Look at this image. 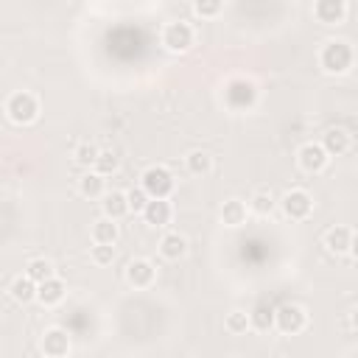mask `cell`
I'll return each instance as SVG.
<instances>
[{
	"instance_id": "cell-21",
	"label": "cell",
	"mask_w": 358,
	"mask_h": 358,
	"mask_svg": "<svg viewBox=\"0 0 358 358\" xmlns=\"http://www.w3.org/2000/svg\"><path fill=\"white\" fill-rule=\"evenodd\" d=\"M221 221L227 227H241L246 221V204L241 199H229L221 204Z\"/></svg>"
},
{
	"instance_id": "cell-18",
	"label": "cell",
	"mask_w": 358,
	"mask_h": 358,
	"mask_svg": "<svg viewBox=\"0 0 358 358\" xmlns=\"http://www.w3.org/2000/svg\"><path fill=\"white\" fill-rule=\"evenodd\" d=\"M159 255H162L165 260H179V257H185V255H187V241H185V235L168 232V235L159 241Z\"/></svg>"
},
{
	"instance_id": "cell-7",
	"label": "cell",
	"mask_w": 358,
	"mask_h": 358,
	"mask_svg": "<svg viewBox=\"0 0 358 358\" xmlns=\"http://www.w3.org/2000/svg\"><path fill=\"white\" fill-rule=\"evenodd\" d=\"M282 213L291 218V221H305L308 215H310V210H313V199H310V193L308 190H288L285 196H282Z\"/></svg>"
},
{
	"instance_id": "cell-10",
	"label": "cell",
	"mask_w": 358,
	"mask_h": 358,
	"mask_svg": "<svg viewBox=\"0 0 358 358\" xmlns=\"http://www.w3.org/2000/svg\"><path fill=\"white\" fill-rule=\"evenodd\" d=\"M39 347H42V352H45L48 358H64V355L70 352V336H67V330H62V327H50V330H45Z\"/></svg>"
},
{
	"instance_id": "cell-16",
	"label": "cell",
	"mask_w": 358,
	"mask_h": 358,
	"mask_svg": "<svg viewBox=\"0 0 358 358\" xmlns=\"http://www.w3.org/2000/svg\"><path fill=\"white\" fill-rule=\"evenodd\" d=\"M103 201H101V210H103V215L106 218H123V215H129V201H126V193L123 190H112V193H103L101 196Z\"/></svg>"
},
{
	"instance_id": "cell-26",
	"label": "cell",
	"mask_w": 358,
	"mask_h": 358,
	"mask_svg": "<svg viewBox=\"0 0 358 358\" xmlns=\"http://www.w3.org/2000/svg\"><path fill=\"white\" fill-rule=\"evenodd\" d=\"M224 327L232 336H243L249 330V313L246 310H229L227 319H224Z\"/></svg>"
},
{
	"instance_id": "cell-1",
	"label": "cell",
	"mask_w": 358,
	"mask_h": 358,
	"mask_svg": "<svg viewBox=\"0 0 358 358\" xmlns=\"http://www.w3.org/2000/svg\"><path fill=\"white\" fill-rule=\"evenodd\" d=\"M319 64H322L324 73L341 76V73H347V70L352 67V48H350L344 39H333V42H327V45L322 48Z\"/></svg>"
},
{
	"instance_id": "cell-14",
	"label": "cell",
	"mask_w": 358,
	"mask_h": 358,
	"mask_svg": "<svg viewBox=\"0 0 358 358\" xmlns=\"http://www.w3.org/2000/svg\"><path fill=\"white\" fill-rule=\"evenodd\" d=\"M171 215H173V210H171L168 199H148L143 207V218L151 227H165L171 221Z\"/></svg>"
},
{
	"instance_id": "cell-31",
	"label": "cell",
	"mask_w": 358,
	"mask_h": 358,
	"mask_svg": "<svg viewBox=\"0 0 358 358\" xmlns=\"http://www.w3.org/2000/svg\"><path fill=\"white\" fill-rule=\"evenodd\" d=\"M126 201H129V213H143V207H145V201H148V193H145L143 187H131V190L126 193Z\"/></svg>"
},
{
	"instance_id": "cell-28",
	"label": "cell",
	"mask_w": 358,
	"mask_h": 358,
	"mask_svg": "<svg viewBox=\"0 0 358 358\" xmlns=\"http://www.w3.org/2000/svg\"><path fill=\"white\" fill-rule=\"evenodd\" d=\"M90 257H92L95 266H109L115 260V243H95Z\"/></svg>"
},
{
	"instance_id": "cell-6",
	"label": "cell",
	"mask_w": 358,
	"mask_h": 358,
	"mask_svg": "<svg viewBox=\"0 0 358 358\" xmlns=\"http://www.w3.org/2000/svg\"><path fill=\"white\" fill-rule=\"evenodd\" d=\"M162 45L171 50V53H185L190 50L193 45V28L187 22H168L165 31H162Z\"/></svg>"
},
{
	"instance_id": "cell-12",
	"label": "cell",
	"mask_w": 358,
	"mask_h": 358,
	"mask_svg": "<svg viewBox=\"0 0 358 358\" xmlns=\"http://www.w3.org/2000/svg\"><path fill=\"white\" fill-rule=\"evenodd\" d=\"M64 294H67V288H64V282L56 274L48 277V280H42V282H36V302L45 305V308L59 305L64 299Z\"/></svg>"
},
{
	"instance_id": "cell-24",
	"label": "cell",
	"mask_w": 358,
	"mask_h": 358,
	"mask_svg": "<svg viewBox=\"0 0 358 358\" xmlns=\"http://www.w3.org/2000/svg\"><path fill=\"white\" fill-rule=\"evenodd\" d=\"M117 165H120V159H117V154L115 151H109V148H98V157H95V162H92V168H95V173H101V176H109V173H115L117 171Z\"/></svg>"
},
{
	"instance_id": "cell-2",
	"label": "cell",
	"mask_w": 358,
	"mask_h": 358,
	"mask_svg": "<svg viewBox=\"0 0 358 358\" xmlns=\"http://www.w3.org/2000/svg\"><path fill=\"white\" fill-rule=\"evenodd\" d=\"M6 115H8V120L17 123V126L34 123L36 115H39V101H36V95H34V92H25V90L11 92L8 101H6Z\"/></svg>"
},
{
	"instance_id": "cell-11",
	"label": "cell",
	"mask_w": 358,
	"mask_h": 358,
	"mask_svg": "<svg viewBox=\"0 0 358 358\" xmlns=\"http://www.w3.org/2000/svg\"><path fill=\"white\" fill-rule=\"evenodd\" d=\"M313 17L324 25H338L347 17V0H316L313 3Z\"/></svg>"
},
{
	"instance_id": "cell-9",
	"label": "cell",
	"mask_w": 358,
	"mask_h": 358,
	"mask_svg": "<svg viewBox=\"0 0 358 358\" xmlns=\"http://www.w3.org/2000/svg\"><path fill=\"white\" fill-rule=\"evenodd\" d=\"M126 280H129V285H134V288H148V285H154V280H157V266H154L151 260H145V257H134V260H129V266H126Z\"/></svg>"
},
{
	"instance_id": "cell-4",
	"label": "cell",
	"mask_w": 358,
	"mask_h": 358,
	"mask_svg": "<svg viewBox=\"0 0 358 358\" xmlns=\"http://www.w3.org/2000/svg\"><path fill=\"white\" fill-rule=\"evenodd\" d=\"M140 179H143L140 187L148 193V199H168V196L173 193V185H176V182H173V173H171L168 168H162V165L145 168Z\"/></svg>"
},
{
	"instance_id": "cell-30",
	"label": "cell",
	"mask_w": 358,
	"mask_h": 358,
	"mask_svg": "<svg viewBox=\"0 0 358 358\" xmlns=\"http://www.w3.org/2000/svg\"><path fill=\"white\" fill-rule=\"evenodd\" d=\"M95 157H98V145H92V143H81L76 148V162L84 165V168H90L95 162Z\"/></svg>"
},
{
	"instance_id": "cell-23",
	"label": "cell",
	"mask_w": 358,
	"mask_h": 358,
	"mask_svg": "<svg viewBox=\"0 0 358 358\" xmlns=\"http://www.w3.org/2000/svg\"><path fill=\"white\" fill-rule=\"evenodd\" d=\"M185 165H187V171L190 173H196V176H201V173H210V168H213V157L207 154V151H190L187 157H185Z\"/></svg>"
},
{
	"instance_id": "cell-15",
	"label": "cell",
	"mask_w": 358,
	"mask_h": 358,
	"mask_svg": "<svg viewBox=\"0 0 358 358\" xmlns=\"http://www.w3.org/2000/svg\"><path fill=\"white\" fill-rule=\"evenodd\" d=\"M322 148L327 151V157H341L350 151V134L344 129H327L322 137Z\"/></svg>"
},
{
	"instance_id": "cell-5",
	"label": "cell",
	"mask_w": 358,
	"mask_h": 358,
	"mask_svg": "<svg viewBox=\"0 0 358 358\" xmlns=\"http://www.w3.org/2000/svg\"><path fill=\"white\" fill-rule=\"evenodd\" d=\"M305 324H308V313L299 308V305H280V308H274V327L280 330V333H285V336H296V333H302L305 330Z\"/></svg>"
},
{
	"instance_id": "cell-3",
	"label": "cell",
	"mask_w": 358,
	"mask_h": 358,
	"mask_svg": "<svg viewBox=\"0 0 358 358\" xmlns=\"http://www.w3.org/2000/svg\"><path fill=\"white\" fill-rule=\"evenodd\" d=\"M257 101V87L249 81V78H229L227 87H224V103L235 112H246L252 109Z\"/></svg>"
},
{
	"instance_id": "cell-17",
	"label": "cell",
	"mask_w": 358,
	"mask_h": 358,
	"mask_svg": "<svg viewBox=\"0 0 358 358\" xmlns=\"http://www.w3.org/2000/svg\"><path fill=\"white\" fill-rule=\"evenodd\" d=\"M8 294H11V299H14V302L28 305V302H34V299H36V282H34L28 274L14 277V280H11V285H8Z\"/></svg>"
},
{
	"instance_id": "cell-19",
	"label": "cell",
	"mask_w": 358,
	"mask_h": 358,
	"mask_svg": "<svg viewBox=\"0 0 358 358\" xmlns=\"http://www.w3.org/2000/svg\"><path fill=\"white\" fill-rule=\"evenodd\" d=\"M117 238H120V229H117V221L115 218H98L95 224H92V241L95 243H117Z\"/></svg>"
},
{
	"instance_id": "cell-25",
	"label": "cell",
	"mask_w": 358,
	"mask_h": 358,
	"mask_svg": "<svg viewBox=\"0 0 358 358\" xmlns=\"http://www.w3.org/2000/svg\"><path fill=\"white\" fill-rule=\"evenodd\" d=\"M25 274H28L34 282H42V280L53 277V263H50V260H45V257H34V260H28Z\"/></svg>"
},
{
	"instance_id": "cell-22",
	"label": "cell",
	"mask_w": 358,
	"mask_h": 358,
	"mask_svg": "<svg viewBox=\"0 0 358 358\" xmlns=\"http://www.w3.org/2000/svg\"><path fill=\"white\" fill-rule=\"evenodd\" d=\"M78 190H81V196H87V199H101L106 190H103V176L101 173H84L81 179H78Z\"/></svg>"
},
{
	"instance_id": "cell-29",
	"label": "cell",
	"mask_w": 358,
	"mask_h": 358,
	"mask_svg": "<svg viewBox=\"0 0 358 358\" xmlns=\"http://www.w3.org/2000/svg\"><path fill=\"white\" fill-rule=\"evenodd\" d=\"M249 210L252 213H257V215H268L271 210H274V199H271V193H255L252 196V201H249Z\"/></svg>"
},
{
	"instance_id": "cell-27",
	"label": "cell",
	"mask_w": 358,
	"mask_h": 358,
	"mask_svg": "<svg viewBox=\"0 0 358 358\" xmlns=\"http://www.w3.org/2000/svg\"><path fill=\"white\" fill-rule=\"evenodd\" d=\"M221 8H224V0H193V11H196L199 17H204V20L218 17Z\"/></svg>"
},
{
	"instance_id": "cell-20",
	"label": "cell",
	"mask_w": 358,
	"mask_h": 358,
	"mask_svg": "<svg viewBox=\"0 0 358 358\" xmlns=\"http://www.w3.org/2000/svg\"><path fill=\"white\" fill-rule=\"evenodd\" d=\"M249 327H255V330H260V333L271 330V327H274V308L266 305V302H257V305L249 310Z\"/></svg>"
},
{
	"instance_id": "cell-13",
	"label": "cell",
	"mask_w": 358,
	"mask_h": 358,
	"mask_svg": "<svg viewBox=\"0 0 358 358\" xmlns=\"http://www.w3.org/2000/svg\"><path fill=\"white\" fill-rule=\"evenodd\" d=\"M324 246H327V252H333V255H347V252H352V246H355L352 229H350V227H330V229L324 232Z\"/></svg>"
},
{
	"instance_id": "cell-8",
	"label": "cell",
	"mask_w": 358,
	"mask_h": 358,
	"mask_svg": "<svg viewBox=\"0 0 358 358\" xmlns=\"http://www.w3.org/2000/svg\"><path fill=\"white\" fill-rule=\"evenodd\" d=\"M296 162L305 173H322L330 162L327 151L322 148V143H305L299 151H296Z\"/></svg>"
}]
</instances>
